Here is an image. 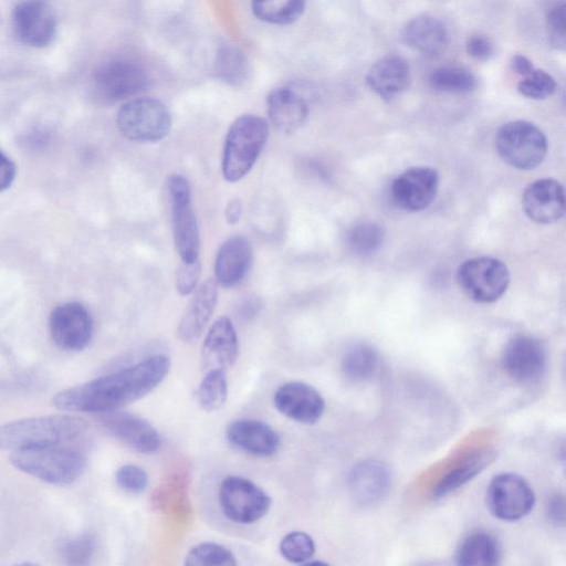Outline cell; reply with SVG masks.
Returning a JSON list of instances; mask_svg holds the SVG:
<instances>
[{"label":"cell","instance_id":"cell-1","mask_svg":"<svg viewBox=\"0 0 566 566\" xmlns=\"http://www.w3.org/2000/svg\"><path fill=\"white\" fill-rule=\"evenodd\" d=\"M170 360L158 354L113 374L57 392L52 405L65 411L97 412L118 410L154 390L167 376Z\"/></svg>","mask_w":566,"mask_h":566},{"label":"cell","instance_id":"cell-2","mask_svg":"<svg viewBox=\"0 0 566 566\" xmlns=\"http://www.w3.org/2000/svg\"><path fill=\"white\" fill-rule=\"evenodd\" d=\"M86 427L84 419L62 413L15 420L0 426V450L61 446L81 436Z\"/></svg>","mask_w":566,"mask_h":566},{"label":"cell","instance_id":"cell-3","mask_svg":"<svg viewBox=\"0 0 566 566\" xmlns=\"http://www.w3.org/2000/svg\"><path fill=\"white\" fill-rule=\"evenodd\" d=\"M269 137L268 122L256 115H242L230 126L224 140L222 174L235 182L254 166Z\"/></svg>","mask_w":566,"mask_h":566},{"label":"cell","instance_id":"cell-4","mask_svg":"<svg viewBox=\"0 0 566 566\" xmlns=\"http://www.w3.org/2000/svg\"><path fill=\"white\" fill-rule=\"evenodd\" d=\"M10 462L18 470L56 485L73 483L86 467L82 453L60 446L13 451Z\"/></svg>","mask_w":566,"mask_h":566},{"label":"cell","instance_id":"cell-5","mask_svg":"<svg viewBox=\"0 0 566 566\" xmlns=\"http://www.w3.org/2000/svg\"><path fill=\"white\" fill-rule=\"evenodd\" d=\"M116 124L127 139L154 143L166 137L171 117L164 103L151 97H138L125 102L116 115Z\"/></svg>","mask_w":566,"mask_h":566},{"label":"cell","instance_id":"cell-6","mask_svg":"<svg viewBox=\"0 0 566 566\" xmlns=\"http://www.w3.org/2000/svg\"><path fill=\"white\" fill-rule=\"evenodd\" d=\"M495 147L506 164L525 170L543 161L548 144L545 134L533 123L513 120L497 130Z\"/></svg>","mask_w":566,"mask_h":566},{"label":"cell","instance_id":"cell-7","mask_svg":"<svg viewBox=\"0 0 566 566\" xmlns=\"http://www.w3.org/2000/svg\"><path fill=\"white\" fill-rule=\"evenodd\" d=\"M168 191L176 250L182 263L196 262L199 256L200 235L189 182L184 176L172 175L168 179Z\"/></svg>","mask_w":566,"mask_h":566},{"label":"cell","instance_id":"cell-8","mask_svg":"<svg viewBox=\"0 0 566 566\" xmlns=\"http://www.w3.org/2000/svg\"><path fill=\"white\" fill-rule=\"evenodd\" d=\"M457 279L470 298L479 303H492L505 293L510 273L502 261L491 256H478L459 266Z\"/></svg>","mask_w":566,"mask_h":566},{"label":"cell","instance_id":"cell-9","mask_svg":"<svg viewBox=\"0 0 566 566\" xmlns=\"http://www.w3.org/2000/svg\"><path fill=\"white\" fill-rule=\"evenodd\" d=\"M148 84L144 69L126 59H113L102 63L94 72L92 87L95 96L114 103L143 92Z\"/></svg>","mask_w":566,"mask_h":566},{"label":"cell","instance_id":"cell-10","mask_svg":"<svg viewBox=\"0 0 566 566\" xmlns=\"http://www.w3.org/2000/svg\"><path fill=\"white\" fill-rule=\"evenodd\" d=\"M219 503L223 514L232 522L251 524L268 513L271 499L252 481L230 475L220 484Z\"/></svg>","mask_w":566,"mask_h":566},{"label":"cell","instance_id":"cell-11","mask_svg":"<svg viewBox=\"0 0 566 566\" xmlns=\"http://www.w3.org/2000/svg\"><path fill=\"white\" fill-rule=\"evenodd\" d=\"M486 503L490 512L503 521H517L527 515L535 503L530 484L514 473L494 476L488 488Z\"/></svg>","mask_w":566,"mask_h":566},{"label":"cell","instance_id":"cell-12","mask_svg":"<svg viewBox=\"0 0 566 566\" xmlns=\"http://www.w3.org/2000/svg\"><path fill=\"white\" fill-rule=\"evenodd\" d=\"M53 342L64 350H82L93 334V319L90 312L77 302L56 305L49 318Z\"/></svg>","mask_w":566,"mask_h":566},{"label":"cell","instance_id":"cell-13","mask_svg":"<svg viewBox=\"0 0 566 566\" xmlns=\"http://www.w3.org/2000/svg\"><path fill=\"white\" fill-rule=\"evenodd\" d=\"M17 39L32 48H45L55 36L57 20L53 8L43 1H22L12 12Z\"/></svg>","mask_w":566,"mask_h":566},{"label":"cell","instance_id":"cell-14","mask_svg":"<svg viewBox=\"0 0 566 566\" xmlns=\"http://www.w3.org/2000/svg\"><path fill=\"white\" fill-rule=\"evenodd\" d=\"M502 364L506 374L514 380L523 384L534 382L545 370V348L532 336L517 335L506 344Z\"/></svg>","mask_w":566,"mask_h":566},{"label":"cell","instance_id":"cell-15","mask_svg":"<svg viewBox=\"0 0 566 566\" xmlns=\"http://www.w3.org/2000/svg\"><path fill=\"white\" fill-rule=\"evenodd\" d=\"M439 188V175L431 167H411L392 182L395 203L407 211H420L433 201Z\"/></svg>","mask_w":566,"mask_h":566},{"label":"cell","instance_id":"cell-16","mask_svg":"<svg viewBox=\"0 0 566 566\" xmlns=\"http://www.w3.org/2000/svg\"><path fill=\"white\" fill-rule=\"evenodd\" d=\"M273 402L282 415L305 424L315 423L325 409L321 394L303 381H290L280 386L274 392Z\"/></svg>","mask_w":566,"mask_h":566},{"label":"cell","instance_id":"cell-17","mask_svg":"<svg viewBox=\"0 0 566 566\" xmlns=\"http://www.w3.org/2000/svg\"><path fill=\"white\" fill-rule=\"evenodd\" d=\"M102 424L118 440L139 453H153L160 447V436L145 419L119 410L103 412Z\"/></svg>","mask_w":566,"mask_h":566},{"label":"cell","instance_id":"cell-18","mask_svg":"<svg viewBox=\"0 0 566 566\" xmlns=\"http://www.w3.org/2000/svg\"><path fill=\"white\" fill-rule=\"evenodd\" d=\"M525 214L534 222L548 224L559 220L565 212V193L560 182L543 178L530 184L522 197Z\"/></svg>","mask_w":566,"mask_h":566},{"label":"cell","instance_id":"cell-19","mask_svg":"<svg viewBox=\"0 0 566 566\" xmlns=\"http://www.w3.org/2000/svg\"><path fill=\"white\" fill-rule=\"evenodd\" d=\"M239 342L235 328L227 316L217 318L208 329L201 347L203 371L230 368L238 357Z\"/></svg>","mask_w":566,"mask_h":566},{"label":"cell","instance_id":"cell-20","mask_svg":"<svg viewBox=\"0 0 566 566\" xmlns=\"http://www.w3.org/2000/svg\"><path fill=\"white\" fill-rule=\"evenodd\" d=\"M226 436L232 446L255 457H271L280 448L279 434L269 424L254 419L232 421Z\"/></svg>","mask_w":566,"mask_h":566},{"label":"cell","instance_id":"cell-21","mask_svg":"<svg viewBox=\"0 0 566 566\" xmlns=\"http://www.w3.org/2000/svg\"><path fill=\"white\" fill-rule=\"evenodd\" d=\"M252 262L250 242L241 235L226 240L219 248L214 261L216 283L232 287L242 281Z\"/></svg>","mask_w":566,"mask_h":566},{"label":"cell","instance_id":"cell-22","mask_svg":"<svg viewBox=\"0 0 566 566\" xmlns=\"http://www.w3.org/2000/svg\"><path fill=\"white\" fill-rule=\"evenodd\" d=\"M217 301V283L208 279L196 290L179 322L177 335L180 340L190 343L201 335L216 308Z\"/></svg>","mask_w":566,"mask_h":566},{"label":"cell","instance_id":"cell-23","mask_svg":"<svg viewBox=\"0 0 566 566\" xmlns=\"http://www.w3.org/2000/svg\"><path fill=\"white\" fill-rule=\"evenodd\" d=\"M411 81L409 64L399 55L378 60L368 71L367 85L381 98L390 101L403 92Z\"/></svg>","mask_w":566,"mask_h":566},{"label":"cell","instance_id":"cell-24","mask_svg":"<svg viewBox=\"0 0 566 566\" xmlns=\"http://www.w3.org/2000/svg\"><path fill=\"white\" fill-rule=\"evenodd\" d=\"M268 115L275 128L283 133L298 129L307 119L306 99L291 87H279L266 98Z\"/></svg>","mask_w":566,"mask_h":566},{"label":"cell","instance_id":"cell-25","mask_svg":"<svg viewBox=\"0 0 566 566\" xmlns=\"http://www.w3.org/2000/svg\"><path fill=\"white\" fill-rule=\"evenodd\" d=\"M403 42L426 55H438L448 45V31L438 18L418 15L409 20L402 29Z\"/></svg>","mask_w":566,"mask_h":566},{"label":"cell","instance_id":"cell-26","mask_svg":"<svg viewBox=\"0 0 566 566\" xmlns=\"http://www.w3.org/2000/svg\"><path fill=\"white\" fill-rule=\"evenodd\" d=\"M390 474L386 465L377 461H365L353 468L349 474V489L359 504H374L386 493Z\"/></svg>","mask_w":566,"mask_h":566},{"label":"cell","instance_id":"cell-27","mask_svg":"<svg viewBox=\"0 0 566 566\" xmlns=\"http://www.w3.org/2000/svg\"><path fill=\"white\" fill-rule=\"evenodd\" d=\"M458 566H500L501 547L496 538L486 532L468 535L457 552Z\"/></svg>","mask_w":566,"mask_h":566},{"label":"cell","instance_id":"cell-28","mask_svg":"<svg viewBox=\"0 0 566 566\" xmlns=\"http://www.w3.org/2000/svg\"><path fill=\"white\" fill-rule=\"evenodd\" d=\"M378 364L379 358L375 348L367 344H356L345 353L342 369L344 375L353 380H365L376 373Z\"/></svg>","mask_w":566,"mask_h":566},{"label":"cell","instance_id":"cell-29","mask_svg":"<svg viewBox=\"0 0 566 566\" xmlns=\"http://www.w3.org/2000/svg\"><path fill=\"white\" fill-rule=\"evenodd\" d=\"M253 14L272 24H291L295 22L305 10L302 0L254 1L251 6Z\"/></svg>","mask_w":566,"mask_h":566},{"label":"cell","instance_id":"cell-30","mask_svg":"<svg viewBox=\"0 0 566 566\" xmlns=\"http://www.w3.org/2000/svg\"><path fill=\"white\" fill-rule=\"evenodd\" d=\"M432 88L446 93H468L476 86V78L472 72L460 66H441L429 75Z\"/></svg>","mask_w":566,"mask_h":566},{"label":"cell","instance_id":"cell-31","mask_svg":"<svg viewBox=\"0 0 566 566\" xmlns=\"http://www.w3.org/2000/svg\"><path fill=\"white\" fill-rule=\"evenodd\" d=\"M227 396L228 382L224 371L206 373L197 390L200 407L207 412L216 411L224 405Z\"/></svg>","mask_w":566,"mask_h":566},{"label":"cell","instance_id":"cell-32","mask_svg":"<svg viewBox=\"0 0 566 566\" xmlns=\"http://www.w3.org/2000/svg\"><path fill=\"white\" fill-rule=\"evenodd\" d=\"M216 72L222 81L229 84L242 83L248 73L245 56L237 48L230 45L221 48L217 54Z\"/></svg>","mask_w":566,"mask_h":566},{"label":"cell","instance_id":"cell-33","mask_svg":"<svg viewBox=\"0 0 566 566\" xmlns=\"http://www.w3.org/2000/svg\"><path fill=\"white\" fill-rule=\"evenodd\" d=\"M185 566H238L234 555L216 543H201L187 554Z\"/></svg>","mask_w":566,"mask_h":566},{"label":"cell","instance_id":"cell-34","mask_svg":"<svg viewBox=\"0 0 566 566\" xmlns=\"http://www.w3.org/2000/svg\"><path fill=\"white\" fill-rule=\"evenodd\" d=\"M491 460L489 452L474 454L460 467L447 474L437 485L436 494L443 495L461 486L479 473Z\"/></svg>","mask_w":566,"mask_h":566},{"label":"cell","instance_id":"cell-35","mask_svg":"<svg viewBox=\"0 0 566 566\" xmlns=\"http://www.w3.org/2000/svg\"><path fill=\"white\" fill-rule=\"evenodd\" d=\"M384 241L382 229L374 222H361L350 229L347 235L349 249L360 255L378 250Z\"/></svg>","mask_w":566,"mask_h":566},{"label":"cell","instance_id":"cell-36","mask_svg":"<svg viewBox=\"0 0 566 566\" xmlns=\"http://www.w3.org/2000/svg\"><path fill=\"white\" fill-rule=\"evenodd\" d=\"M281 555L291 563H304L315 553V543L305 532L294 531L286 534L279 546Z\"/></svg>","mask_w":566,"mask_h":566},{"label":"cell","instance_id":"cell-37","mask_svg":"<svg viewBox=\"0 0 566 566\" xmlns=\"http://www.w3.org/2000/svg\"><path fill=\"white\" fill-rule=\"evenodd\" d=\"M517 90L528 98L543 99L555 92L556 82L547 72L534 67L518 82Z\"/></svg>","mask_w":566,"mask_h":566},{"label":"cell","instance_id":"cell-38","mask_svg":"<svg viewBox=\"0 0 566 566\" xmlns=\"http://www.w3.org/2000/svg\"><path fill=\"white\" fill-rule=\"evenodd\" d=\"M67 566H87L95 552V539L91 535H80L69 541L63 549Z\"/></svg>","mask_w":566,"mask_h":566},{"label":"cell","instance_id":"cell-39","mask_svg":"<svg viewBox=\"0 0 566 566\" xmlns=\"http://www.w3.org/2000/svg\"><path fill=\"white\" fill-rule=\"evenodd\" d=\"M115 480L122 490L134 494L143 492L148 484L146 472L135 464H124L118 468Z\"/></svg>","mask_w":566,"mask_h":566},{"label":"cell","instance_id":"cell-40","mask_svg":"<svg viewBox=\"0 0 566 566\" xmlns=\"http://www.w3.org/2000/svg\"><path fill=\"white\" fill-rule=\"evenodd\" d=\"M546 25L548 36L556 48L565 46V3H555L547 12Z\"/></svg>","mask_w":566,"mask_h":566},{"label":"cell","instance_id":"cell-41","mask_svg":"<svg viewBox=\"0 0 566 566\" xmlns=\"http://www.w3.org/2000/svg\"><path fill=\"white\" fill-rule=\"evenodd\" d=\"M200 272L199 260L192 263H180L176 273V287L180 295H189L196 290Z\"/></svg>","mask_w":566,"mask_h":566},{"label":"cell","instance_id":"cell-42","mask_svg":"<svg viewBox=\"0 0 566 566\" xmlns=\"http://www.w3.org/2000/svg\"><path fill=\"white\" fill-rule=\"evenodd\" d=\"M468 54L478 60H489L494 53V46L492 41L484 34L471 35L465 44Z\"/></svg>","mask_w":566,"mask_h":566},{"label":"cell","instance_id":"cell-43","mask_svg":"<svg viewBox=\"0 0 566 566\" xmlns=\"http://www.w3.org/2000/svg\"><path fill=\"white\" fill-rule=\"evenodd\" d=\"M14 177V163L0 149V192L10 187Z\"/></svg>","mask_w":566,"mask_h":566},{"label":"cell","instance_id":"cell-44","mask_svg":"<svg viewBox=\"0 0 566 566\" xmlns=\"http://www.w3.org/2000/svg\"><path fill=\"white\" fill-rule=\"evenodd\" d=\"M511 66L512 70L522 77L534 69L532 62L522 54H516L512 57Z\"/></svg>","mask_w":566,"mask_h":566},{"label":"cell","instance_id":"cell-45","mask_svg":"<svg viewBox=\"0 0 566 566\" xmlns=\"http://www.w3.org/2000/svg\"><path fill=\"white\" fill-rule=\"evenodd\" d=\"M242 214V205L240 200L232 199L226 208V219L228 223L233 224L240 220Z\"/></svg>","mask_w":566,"mask_h":566},{"label":"cell","instance_id":"cell-46","mask_svg":"<svg viewBox=\"0 0 566 566\" xmlns=\"http://www.w3.org/2000/svg\"><path fill=\"white\" fill-rule=\"evenodd\" d=\"M549 515L554 516L556 521L564 520V500L563 497H555L549 504Z\"/></svg>","mask_w":566,"mask_h":566},{"label":"cell","instance_id":"cell-47","mask_svg":"<svg viewBox=\"0 0 566 566\" xmlns=\"http://www.w3.org/2000/svg\"><path fill=\"white\" fill-rule=\"evenodd\" d=\"M302 566H329V565L324 562L314 560V562L305 563Z\"/></svg>","mask_w":566,"mask_h":566},{"label":"cell","instance_id":"cell-48","mask_svg":"<svg viewBox=\"0 0 566 566\" xmlns=\"http://www.w3.org/2000/svg\"><path fill=\"white\" fill-rule=\"evenodd\" d=\"M14 566H38V565L28 562V563H21V564L14 565Z\"/></svg>","mask_w":566,"mask_h":566}]
</instances>
